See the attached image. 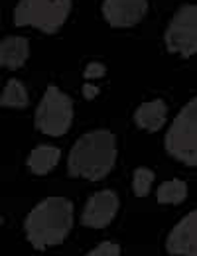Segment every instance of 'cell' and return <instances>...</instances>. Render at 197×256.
<instances>
[{
	"mask_svg": "<svg viewBox=\"0 0 197 256\" xmlns=\"http://www.w3.org/2000/svg\"><path fill=\"white\" fill-rule=\"evenodd\" d=\"M116 162V138L110 130H91L71 148L67 172L71 178L98 182L110 174Z\"/></svg>",
	"mask_w": 197,
	"mask_h": 256,
	"instance_id": "1",
	"label": "cell"
},
{
	"mask_svg": "<svg viewBox=\"0 0 197 256\" xmlns=\"http://www.w3.org/2000/svg\"><path fill=\"white\" fill-rule=\"evenodd\" d=\"M73 226V203L66 197H48L40 201L24 221V230L34 248L62 244Z\"/></svg>",
	"mask_w": 197,
	"mask_h": 256,
	"instance_id": "2",
	"label": "cell"
},
{
	"mask_svg": "<svg viewBox=\"0 0 197 256\" xmlns=\"http://www.w3.org/2000/svg\"><path fill=\"white\" fill-rule=\"evenodd\" d=\"M71 14V0H18L14 24L34 28L44 34H56L64 28Z\"/></svg>",
	"mask_w": 197,
	"mask_h": 256,
	"instance_id": "3",
	"label": "cell"
},
{
	"mask_svg": "<svg viewBox=\"0 0 197 256\" xmlns=\"http://www.w3.org/2000/svg\"><path fill=\"white\" fill-rule=\"evenodd\" d=\"M166 152L194 168L197 164V100L192 98L174 118L166 134Z\"/></svg>",
	"mask_w": 197,
	"mask_h": 256,
	"instance_id": "4",
	"label": "cell"
},
{
	"mask_svg": "<svg viewBox=\"0 0 197 256\" xmlns=\"http://www.w3.org/2000/svg\"><path fill=\"white\" fill-rule=\"evenodd\" d=\"M36 128L46 136H64L73 122V100L71 96L50 85L42 96L36 114H34Z\"/></svg>",
	"mask_w": 197,
	"mask_h": 256,
	"instance_id": "5",
	"label": "cell"
},
{
	"mask_svg": "<svg viewBox=\"0 0 197 256\" xmlns=\"http://www.w3.org/2000/svg\"><path fill=\"white\" fill-rule=\"evenodd\" d=\"M168 52L182 58H192L197 52V8L196 4H184L170 20L164 34Z\"/></svg>",
	"mask_w": 197,
	"mask_h": 256,
	"instance_id": "6",
	"label": "cell"
},
{
	"mask_svg": "<svg viewBox=\"0 0 197 256\" xmlns=\"http://www.w3.org/2000/svg\"><path fill=\"white\" fill-rule=\"evenodd\" d=\"M118 211V195L112 190H100L89 197V201L83 207L81 224L91 228H104L112 223Z\"/></svg>",
	"mask_w": 197,
	"mask_h": 256,
	"instance_id": "7",
	"label": "cell"
},
{
	"mask_svg": "<svg viewBox=\"0 0 197 256\" xmlns=\"http://www.w3.org/2000/svg\"><path fill=\"white\" fill-rule=\"evenodd\" d=\"M102 16L112 28H132L148 12V0H102Z\"/></svg>",
	"mask_w": 197,
	"mask_h": 256,
	"instance_id": "8",
	"label": "cell"
},
{
	"mask_svg": "<svg viewBox=\"0 0 197 256\" xmlns=\"http://www.w3.org/2000/svg\"><path fill=\"white\" fill-rule=\"evenodd\" d=\"M166 250L174 256H197V213H188L166 240Z\"/></svg>",
	"mask_w": 197,
	"mask_h": 256,
	"instance_id": "9",
	"label": "cell"
},
{
	"mask_svg": "<svg viewBox=\"0 0 197 256\" xmlns=\"http://www.w3.org/2000/svg\"><path fill=\"white\" fill-rule=\"evenodd\" d=\"M30 58V44L24 36H6L0 42V67L20 69Z\"/></svg>",
	"mask_w": 197,
	"mask_h": 256,
	"instance_id": "10",
	"label": "cell"
},
{
	"mask_svg": "<svg viewBox=\"0 0 197 256\" xmlns=\"http://www.w3.org/2000/svg\"><path fill=\"white\" fill-rule=\"evenodd\" d=\"M166 118H168V106L162 98L146 100L134 112L136 126L146 132H158L166 124Z\"/></svg>",
	"mask_w": 197,
	"mask_h": 256,
	"instance_id": "11",
	"label": "cell"
},
{
	"mask_svg": "<svg viewBox=\"0 0 197 256\" xmlns=\"http://www.w3.org/2000/svg\"><path fill=\"white\" fill-rule=\"evenodd\" d=\"M60 158H62L60 148H56L52 144H40L30 152L26 164L34 176H46L60 164Z\"/></svg>",
	"mask_w": 197,
	"mask_h": 256,
	"instance_id": "12",
	"label": "cell"
},
{
	"mask_svg": "<svg viewBox=\"0 0 197 256\" xmlns=\"http://www.w3.org/2000/svg\"><path fill=\"white\" fill-rule=\"evenodd\" d=\"M0 96H2V106H10V108H26L30 102L28 91L20 79H10Z\"/></svg>",
	"mask_w": 197,
	"mask_h": 256,
	"instance_id": "13",
	"label": "cell"
},
{
	"mask_svg": "<svg viewBox=\"0 0 197 256\" xmlns=\"http://www.w3.org/2000/svg\"><path fill=\"white\" fill-rule=\"evenodd\" d=\"M156 197H158V203H162V205H180V203H184L186 197H188V184L182 182V180L164 182V184L158 188Z\"/></svg>",
	"mask_w": 197,
	"mask_h": 256,
	"instance_id": "14",
	"label": "cell"
},
{
	"mask_svg": "<svg viewBox=\"0 0 197 256\" xmlns=\"http://www.w3.org/2000/svg\"><path fill=\"white\" fill-rule=\"evenodd\" d=\"M156 176L152 170L148 168H136L134 174H132V192L136 197H146L150 190H152V184H154Z\"/></svg>",
	"mask_w": 197,
	"mask_h": 256,
	"instance_id": "15",
	"label": "cell"
},
{
	"mask_svg": "<svg viewBox=\"0 0 197 256\" xmlns=\"http://www.w3.org/2000/svg\"><path fill=\"white\" fill-rule=\"evenodd\" d=\"M85 256H120V246L112 240H104L97 244L91 252H87Z\"/></svg>",
	"mask_w": 197,
	"mask_h": 256,
	"instance_id": "16",
	"label": "cell"
},
{
	"mask_svg": "<svg viewBox=\"0 0 197 256\" xmlns=\"http://www.w3.org/2000/svg\"><path fill=\"white\" fill-rule=\"evenodd\" d=\"M106 73V67L102 64H97V62H93V64H89L85 67V71H83V75H85V79H98V77H102Z\"/></svg>",
	"mask_w": 197,
	"mask_h": 256,
	"instance_id": "17",
	"label": "cell"
},
{
	"mask_svg": "<svg viewBox=\"0 0 197 256\" xmlns=\"http://www.w3.org/2000/svg\"><path fill=\"white\" fill-rule=\"evenodd\" d=\"M97 95H98V87H97V85H91V83H85V85H83V96H85L87 100L95 98Z\"/></svg>",
	"mask_w": 197,
	"mask_h": 256,
	"instance_id": "18",
	"label": "cell"
},
{
	"mask_svg": "<svg viewBox=\"0 0 197 256\" xmlns=\"http://www.w3.org/2000/svg\"><path fill=\"white\" fill-rule=\"evenodd\" d=\"M0 226H2V215H0Z\"/></svg>",
	"mask_w": 197,
	"mask_h": 256,
	"instance_id": "19",
	"label": "cell"
},
{
	"mask_svg": "<svg viewBox=\"0 0 197 256\" xmlns=\"http://www.w3.org/2000/svg\"><path fill=\"white\" fill-rule=\"evenodd\" d=\"M0 106H2V96H0Z\"/></svg>",
	"mask_w": 197,
	"mask_h": 256,
	"instance_id": "20",
	"label": "cell"
},
{
	"mask_svg": "<svg viewBox=\"0 0 197 256\" xmlns=\"http://www.w3.org/2000/svg\"><path fill=\"white\" fill-rule=\"evenodd\" d=\"M0 10H2V8H0Z\"/></svg>",
	"mask_w": 197,
	"mask_h": 256,
	"instance_id": "21",
	"label": "cell"
}]
</instances>
